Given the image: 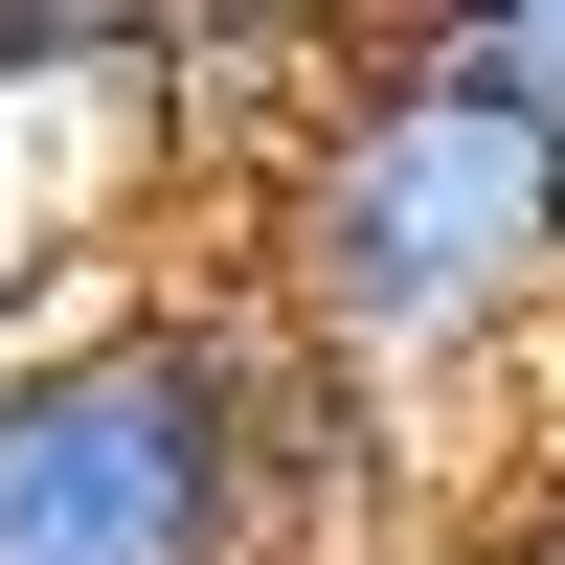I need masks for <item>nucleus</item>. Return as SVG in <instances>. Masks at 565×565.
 <instances>
[{
	"instance_id": "f257e3e1",
	"label": "nucleus",
	"mask_w": 565,
	"mask_h": 565,
	"mask_svg": "<svg viewBox=\"0 0 565 565\" xmlns=\"http://www.w3.org/2000/svg\"><path fill=\"white\" fill-rule=\"evenodd\" d=\"M249 295L362 385H498L565 340V136L430 45H362L249 159Z\"/></svg>"
},
{
	"instance_id": "f03ea898",
	"label": "nucleus",
	"mask_w": 565,
	"mask_h": 565,
	"mask_svg": "<svg viewBox=\"0 0 565 565\" xmlns=\"http://www.w3.org/2000/svg\"><path fill=\"white\" fill-rule=\"evenodd\" d=\"M362 362H317L271 295H90L0 340V565H295L317 476L362 430Z\"/></svg>"
},
{
	"instance_id": "7ed1b4c3",
	"label": "nucleus",
	"mask_w": 565,
	"mask_h": 565,
	"mask_svg": "<svg viewBox=\"0 0 565 565\" xmlns=\"http://www.w3.org/2000/svg\"><path fill=\"white\" fill-rule=\"evenodd\" d=\"M385 45H430V68H476L498 114L565 136V0H430V23H385Z\"/></svg>"
},
{
	"instance_id": "20e7f679",
	"label": "nucleus",
	"mask_w": 565,
	"mask_h": 565,
	"mask_svg": "<svg viewBox=\"0 0 565 565\" xmlns=\"http://www.w3.org/2000/svg\"><path fill=\"white\" fill-rule=\"evenodd\" d=\"M521 565H565V498H543V543H521Z\"/></svg>"
},
{
	"instance_id": "39448f33",
	"label": "nucleus",
	"mask_w": 565,
	"mask_h": 565,
	"mask_svg": "<svg viewBox=\"0 0 565 565\" xmlns=\"http://www.w3.org/2000/svg\"><path fill=\"white\" fill-rule=\"evenodd\" d=\"M543 498H565V430H543Z\"/></svg>"
},
{
	"instance_id": "423d86ee",
	"label": "nucleus",
	"mask_w": 565,
	"mask_h": 565,
	"mask_svg": "<svg viewBox=\"0 0 565 565\" xmlns=\"http://www.w3.org/2000/svg\"><path fill=\"white\" fill-rule=\"evenodd\" d=\"M385 23H430V0H385Z\"/></svg>"
}]
</instances>
